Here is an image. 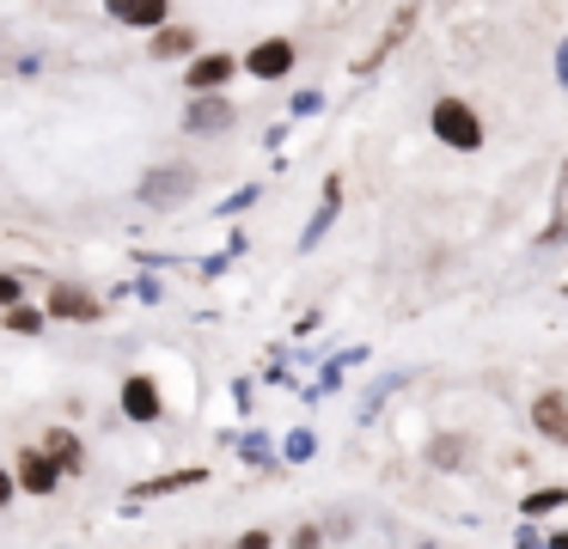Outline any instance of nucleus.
I'll return each instance as SVG.
<instances>
[{"mask_svg":"<svg viewBox=\"0 0 568 549\" xmlns=\"http://www.w3.org/2000/svg\"><path fill=\"white\" fill-rule=\"evenodd\" d=\"M428 134L446 146V153H483L489 146V129H483V110L458 92H440L428 104Z\"/></svg>","mask_w":568,"mask_h":549,"instance_id":"f257e3e1","label":"nucleus"},{"mask_svg":"<svg viewBox=\"0 0 568 549\" xmlns=\"http://www.w3.org/2000/svg\"><path fill=\"white\" fill-rule=\"evenodd\" d=\"M38 305H43L50 324H74V329L104 324V312H111V299H104L99 287H87V281H50V293H43Z\"/></svg>","mask_w":568,"mask_h":549,"instance_id":"f03ea898","label":"nucleus"},{"mask_svg":"<svg viewBox=\"0 0 568 549\" xmlns=\"http://www.w3.org/2000/svg\"><path fill=\"white\" fill-rule=\"evenodd\" d=\"M196 165H184V159H172V165H148L135 183V202L153 207V214H172V207H184L190 195H196Z\"/></svg>","mask_w":568,"mask_h":549,"instance_id":"7ed1b4c3","label":"nucleus"},{"mask_svg":"<svg viewBox=\"0 0 568 549\" xmlns=\"http://www.w3.org/2000/svg\"><path fill=\"white\" fill-rule=\"evenodd\" d=\"M294 68H300V43H294V37H257V43L239 55V73H245V80H257V85L294 80Z\"/></svg>","mask_w":568,"mask_h":549,"instance_id":"20e7f679","label":"nucleus"},{"mask_svg":"<svg viewBox=\"0 0 568 549\" xmlns=\"http://www.w3.org/2000/svg\"><path fill=\"white\" fill-rule=\"evenodd\" d=\"M116 415H123L129 427H160V421H165V390H160V378L141 373V366L116 378Z\"/></svg>","mask_w":568,"mask_h":549,"instance_id":"39448f33","label":"nucleus"},{"mask_svg":"<svg viewBox=\"0 0 568 549\" xmlns=\"http://www.w3.org/2000/svg\"><path fill=\"white\" fill-rule=\"evenodd\" d=\"M178 129L196 134V141H221V134H233V129H239L233 92H221V98H184V110H178Z\"/></svg>","mask_w":568,"mask_h":549,"instance_id":"423d86ee","label":"nucleus"},{"mask_svg":"<svg viewBox=\"0 0 568 549\" xmlns=\"http://www.w3.org/2000/svg\"><path fill=\"white\" fill-rule=\"evenodd\" d=\"M7 464H13L19 500H55V495H62V488H68V476H62V470H55V464H50V458H43V451H38V439H31V446H19V451H13V458H7Z\"/></svg>","mask_w":568,"mask_h":549,"instance_id":"0eeeda50","label":"nucleus"},{"mask_svg":"<svg viewBox=\"0 0 568 549\" xmlns=\"http://www.w3.org/2000/svg\"><path fill=\"white\" fill-rule=\"evenodd\" d=\"M422 464L440 476H465L470 464H477V439L465 434V427H434L428 439H422Z\"/></svg>","mask_w":568,"mask_h":549,"instance_id":"6e6552de","label":"nucleus"},{"mask_svg":"<svg viewBox=\"0 0 568 549\" xmlns=\"http://www.w3.org/2000/svg\"><path fill=\"white\" fill-rule=\"evenodd\" d=\"M38 451L68 476V482H80V476H87V464H92L87 434H80V427H68V421H50V427H43V434H38Z\"/></svg>","mask_w":568,"mask_h":549,"instance_id":"1a4fd4ad","label":"nucleus"},{"mask_svg":"<svg viewBox=\"0 0 568 549\" xmlns=\"http://www.w3.org/2000/svg\"><path fill=\"white\" fill-rule=\"evenodd\" d=\"M233 80H239V55H233V49H202V55L184 68V92L190 98H221Z\"/></svg>","mask_w":568,"mask_h":549,"instance_id":"9d476101","label":"nucleus"},{"mask_svg":"<svg viewBox=\"0 0 568 549\" xmlns=\"http://www.w3.org/2000/svg\"><path fill=\"white\" fill-rule=\"evenodd\" d=\"M209 464H184V470H165V476H148V482H135L123 495V512H141L148 500H172V495H190V488H202L209 482Z\"/></svg>","mask_w":568,"mask_h":549,"instance_id":"9b49d317","label":"nucleus"},{"mask_svg":"<svg viewBox=\"0 0 568 549\" xmlns=\"http://www.w3.org/2000/svg\"><path fill=\"white\" fill-rule=\"evenodd\" d=\"M526 421L544 446H568V385H544L538 397H531Z\"/></svg>","mask_w":568,"mask_h":549,"instance_id":"f8f14e48","label":"nucleus"},{"mask_svg":"<svg viewBox=\"0 0 568 549\" xmlns=\"http://www.w3.org/2000/svg\"><path fill=\"white\" fill-rule=\"evenodd\" d=\"M343 195H348L343 171H331V177H324V190H318V207H312L306 226H300V251H318V244L331 238V226L343 220Z\"/></svg>","mask_w":568,"mask_h":549,"instance_id":"ddd939ff","label":"nucleus"},{"mask_svg":"<svg viewBox=\"0 0 568 549\" xmlns=\"http://www.w3.org/2000/svg\"><path fill=\"white\" fill-rule=\"evenodd\" d=\"M416 24H422V7H397V12H392V24H385V37L373 43V55H361V61H355V73H379L385 61H392L397 49L409 43V31H416Z\"/></svg>","mask_w":568,"mask_h":549,"instance_id":"4468645a","label":"nucleus"},{"mask_svg":"<svg viewBox=\"0 0 568 549\" xmlns=\"http://www.w3.org/2000/svg\"><path fill=\"white\" fill-rule=\"evenodd\" d=\"M104 19L123 24V31L153 37V31H165V24H172V7H165V0H111V7H104Z\"/></svg>","mask_w":568,"mask_h":549,"instance_id":"2eb2a0df","label":"nucleus"},{"mask_svg":"<svg viewBox=\"0 0 568 549\" xmlns=\"http://www.w3.org/2000/svg\"><path fill=\"white\" fill-rule=\"evenodd\" d=\"M202 55V31H196V24H165V31H153L148 37V61H184V68H190V61H196Z\"/></svg>","mask_w":568,"mask_h":549,"instance_id":"dca6fc26","label":"nucleus"},{"mask_svg":"<svg viewBox=\"0 0 568 549\" xmlns=\"http://www.w3.org/2000/svg\"><path fill=\"white\" fill-rule=\"evenodd\" d=\"M538 244L544 251H568V153L556 165V183H550V214L538 226Z\"/></svg>","mask_w":568,"mask_h":549,"instance_id":"f3484780","label":"nucleus"},{"mask_svg":"<svg viewBox=\"0 0 568 549\" xmlns=\"http://www.w3.org/2000/svg\"><path fill=\"white\" fill-rule=\"evenodd\" d=\"M233 451H239V464H245V470H257V476H275V470H282V446H275L270 434H257V427L233 434Z\"/></svg>","mask_w":568,"mask_h":549,"instance_id":"a211bd4d","label":"nucleus"},{"mask_svg":"<svg viewBox=\"0 0 568 549\" xmlns=\"http://www.w3.org/2000/svg\"><path fill=\"white\" fill-rule=\"evenodd\" d=\"M562 507H568V482L526 488V495H519V525H538V519H550V512H562Z\"/></svg>","mask_w":568,"mask_h":549,"instance_id":"6ab92c4d","label":"nucleus"},{"mask_svg":"<svg viewBox=\"0 0 568 549\" xmlns=\"http://www.w3.org/2000/svg\"><path fill=\"white\" fill-rule=\"evenodd\" d=\"M43 329H50V317H43L38 299L13 305V312H0V336H43Z\"/></svg>","mask_w":568,"mask_h":549,"instance_id":"aec40b11","label":"nucleus"},{"mask_svg":"<svg viewBox=\"0 0 568 549\" xmlns=\"http://www.w3.org/2000/svg\"><path fill=\"white\" fill-rule=\"evenodd\" d=\"M318 458V434L312 427H287L282 434V470H300V464Z\"/></svg>","mask_w":568,"mask_h":549,"instance_id":"412c9836","label":"nucleus"},{"mask_svg":"<svg viewBox=\"0 0 568 549\" xmlns=\"http://www.w3.org/2000/svg\"><path fill=\"white\" fill-rule=\"evenodd\" d=\"M282 549H331V537H324V519H300L294 531H287Z\"/></svg>","mask_w":568,"mask_h":549,"instance_id":"4be33fe9","label":"nucleus"},{"mask_svg":"<svg viewBox=\"0 0 568 549\" xmlns=\"http://www.w3.org/2000/svg\"><path fill=\"white\" fill-rule=\"evenodd\" d=\"M324 104H331V98H324L318 85H306V92H294V98H287V122H306V116H324Z\"/></svg>","mask_w":568,"mask_h":549,"instance_id":"5701e85b","label":"nucleus"},{"mask_svg":"<svg viewBox=\"0 0 568 549\" xmlns=\"http://www.w3.org/2000/svg\"><path fill=\"white\" fill-rule=\"evenodd\" d=\"M26 299H31L26 275H19V268H0V312H13V305H26Z\"/></svg>","mask_w":568,"mask_h":549,"instance_id":"b1692460","label":"nucleus"},{"mask_svg":"<svg viewBox=\"0 0 568 549\" xmlns=\"http://www.w3.org/2000/svg\"><path fill=\"white\" fill-rule=\"evenodd\" d=\"M257 202H263V190H257V183H245V190H233V195L221 202V220H239V214H251Z\"/></svg>","mask_w":568,"mask_h":549,"instance_id":"393cba45","label":"nucleus"},{"mask_svg":"<svg viewBox=\"0 0 568 549\" xmlns=\"http://www.w3.org/2000/svg\"><path fill=\"white\" fill-rule=\"evenodd\" d=\"M129 299H141V305H165V281H160V275H135V281H129Z\"/></svg>","mask_w":568,"mask_h":549,"instance_id":"a878e982","label":"nucleus"},{"mask_svg":"<svg viewBox=\"0 0 568 549\" xmlns=\"http://www.w3.org/2000/svg\"><path fill=\"white\" fill-rule=\"evenodd\" d=\"M226 549H282V537H275L270 525H251V531H239Z\"/></svg>","mask_w":568,"mask_h":549,"instance_id":"bb28decb","label":"nucleus"},{"mask_svg":"<svg viewBox=\"0 0 568 549\" xmlns=\"http://www.w3.org/2000/svg\"><path fill=\"white\" fill-rule=\"evenodd\" d=\"M13 500H19V482H13V464L0 458V512L13 507Z\"/></svg>","mask_w":568,"mask_h":549,"instance_id":"cd10ccee","label":"nucleus"},{"mask_svg":"<svg viewBox=\"0 0 568 549\" xmlns=\"http://www.w3.org/2000/svg\"><path fill=\"white\" fill-rule=\"evenodd\" d=\"M514 549H544V531H538V525H519V531H514Z\"/></svg>","mask_w":568,"mask_h":549,"instance_id":"c85d7f7f","label":"nucleus"},{"mask_svg":"<svg viewBox=\"0 0 568 549\" xmlns=\"http://www.w3.org/2000/svg\"><path fill=\"white\" fill-rule=\"evenodd\" d=\"M251 385H257V378H233V403H239V409H251V397H257Z\"/></svg>","mask_w":568,"mask_h":549,"instance_id":"c756f323","label":"nucleus"},{"mask_svg":"<svg viewBox=\"0 0 568 549\" xmlns=\"http://www.w3.org/2000/svg\"><path fill=\"white\" fill-rule=\"evenodd\" d=\"M556 85H562V92H568V37H562V43H556Z\"/></svg>","mask_w":568,"mask_h":549,"instance_id":"7c9ffc66","label":"nucleus"},{"mask_svg":"<svg viewBox=\"0 0 568 549\" xmlns=\"http://www.w3.org/2000/svg\"><path fill=\"white\" fill-rule=\"evenodd\" d=\"M324 324V312H300V324H294V336H312V329Z\"/></svg>","mask_w":568,"mask_h":549,"instance_id":"2f4dec72","label":"nucleus"},{"mask_svg":"<svg viewBox=\"0 0 568 549\" xmlns=\"http://www.w3.org/2000/svg\"><path fill=\"white\" fill-rule=\"evenodd\" d=\"M544 549H568V531H550V537H544Z\"/></svg>","mask_w":568,"mask_h":549,"instance_id":"473e14b6","label":"nucleus"},{"mask_svg":"<svg viewBox=\"0 0 568 549\" xmlns=\"http://www.w3.org/2000/svg\"><path fill=\"white\" fill-rule=\"evenodd\" d=\"M0 55H7V31H0Z\"/></svg>","mask_w":568,"mask_h":549,"instance_id":"72a5a7b5","label":"nucleus"},{"mask_svg":"<svg viewBox=\"0 0 568 549\" xmlns=\"http://www.w3.org/2000/svg\"><path fill=\"white\" fill-rule=\"evenodd\" d=\"M416 549H440V543H416Z\"/></svg>","mask_w":568,"mask_h":549,"instance_id":"f704fd0d","label":"nucleus"}]
</instances>
